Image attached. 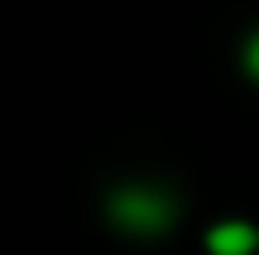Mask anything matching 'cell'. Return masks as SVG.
Segmentation results:
<instances>
[{"instance_id": "6da1fadb", "label": "cell", "mask_w": 259, "mask_h": 255, "mask_svg": "<svg viewBox=\"0 0 259 255\" xmlns=\"http://www.w3.org/2000/svg\"><path fill=\"white\" fill-rule=\"evenodd\" d=\"M111 222L125 231H139V236H158L178 222V207L158 188H120L111 198Z\"/></svg>"}, {"instance_id": "7a4b0ae2", "label": "cell", "mask_w": 259, "mask_h": 255, "mask_svg": "<svg viewBox=\"0 0 259 255\" xmlns=\"http://www.w3.org/2000/svg\"><path fill=\"white\" fill-rule=\"evenodd\" d=\"M206 246H211V255H254L259 250V227H250V222H226V227H216L206 236Z\"/></svg>"}, {"instance_id": "3957f363", "label": "cell", "mask_w": 259, "mask_h": 255, "mask_svg": "<svg viewBox=\"0 0 259 255\" xmlns=\"http://www.w3.org/2000/svg\"><path fill=\"white\" fill-rule=\"evenodd\" d=\"M245 63H250V72L259 77V34L250 39V48H245Z\"/></svg>"}]
</instances>
